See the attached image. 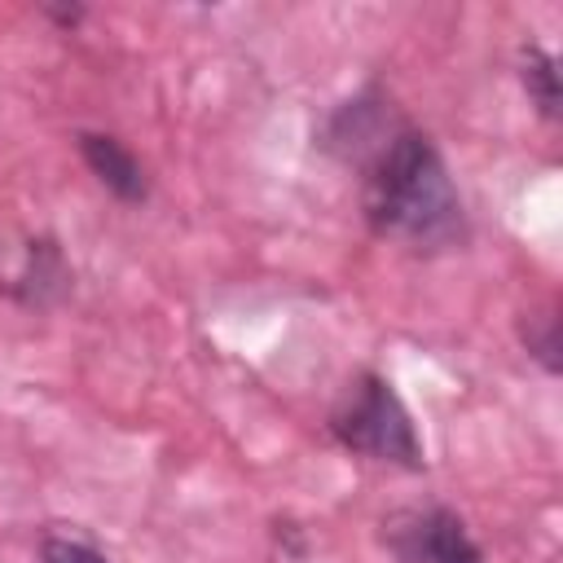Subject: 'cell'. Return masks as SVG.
Returning <instances> with one entry per match:
<instances>
[{"instance_id": "obj_1", "label": "cell", "mask_w": 563, "mask_h": 563, "mask_svg": "<svg viewBox=\"0 0 563 563\" xmlns=\"http://www.w3.org/2000/svg\"><path fill=\"white\" fill-rule=\"evenodd\" d=\"M325 150L361 167V211L383 242L427 255L466 242V207L444 154L418 123L391 110L378 84L330 114Z\"/></svg>"}, {"instance_id": "obj_2", "label": "cell", "mask_w": 563, "mask_h": 563, "mask_svg": "<svg viewBox=\"0 0 563 563\" xmlns=\"http://www.w3.org/2000/svg\"><path fill=\"white\" fill-rule=\"evenodd\" d=\"M330 440L356 457H369V462H383V466H400V471H422L427 457H422V440H418V427L405 409V400L396 396V387L365 369L347 391L343 400L330 409Z\"/></svg>"}, {"instance_id": "obj_3", "label": "cell", "mask_w": 563, "mask_h": 563, "mask_svg": "<svg viewBox=\"0 0 563 563\" xmlns=\"http://www.w3.org/2000/svg\"><path fill=\"white\" fill-rule=\"evenodd\" d=\"M383 545L396 563H484L466 519L449 506H405L383 519Z\"/></svg>"}, {"instance_id": "obj_4", "label": "cell", "mask_w": 563, "mask_h": 563, "mask_svg": "<svg viewBox=\"0 0 563 563\" xmlns=\"http://www.w3.org/2000/svg\"><path fill=\"white\" fill-rule=\"evenodd\" d=\"M75 145H79L84 167L97 176V185H101L110 198H119V202H128V207H136V202L150 198V176H145L141 158H136L119 136H110V132H79Z\"/></svg>"}, {"instance_id": "obj_5", "label": "cell", "mask_w": 563, "mask_h": 563, "mask_svg": "<svg viewBox=\"0 0 563 563\" xmlns=\"http://www.w3.org/2000/svg\"><path fill=\"white\" fill-rule=\"evenodd\" d=\"M66 282H70V273H66V260H62L57 242L40 238V242H31V251H26V268H22L18 286H13V295H18L22 303H48L53 295L66 290Z\"/></svg>"}, {"instance_id": "obj_6", "label": "cell", "mask_w": 563, "mask_h": 563, "mask_svg": "<svg viewBox=\"0 0 563 563\" xmlns=\"http://www.w3.org/2000/svg\"><path fill=\"white\" fill-rule=\"evenodd\" d=\"M519 79H523L528 101L537 106V114L545 123H559V114H563L559 110L563 106V88H559V62H554V53L541 48V44H528L523 57H519Z\"/></svg>"}, {"instance_id": "obj_7", "label": "cell", "mask_w": 563, "mask_h": 563, "mask_svg": "<svg viewBox=\"0 0 563 563\" xmlns=\"http://www.w3.org/2000/svg\"><path fill=\"white\" fill-rule=\"evenodd\" d=\"M519 339H523L528 356H532L545 374H559L563 361H559V312H554V308H532V312H523Z\"/></svg>"}, {"instance_id": "obj_8", "label": "cell", "mask_w": 563, "mask_h": 563, "mask_svg": "<svg viewBox=\"0 0 563 563\" xmlns=\"http://www.w3.org/2000/svg\"><path fill=\"white\" fill-rule=\"evenodd\" d=\"M40 563H110L97 545L79 541V537H62V532H48L40 541Z\"/></svg>"}]
</instances>
